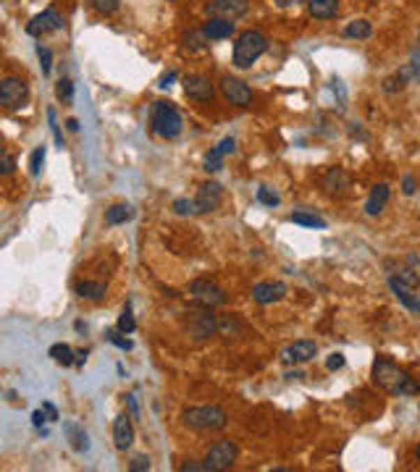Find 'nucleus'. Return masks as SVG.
Masks as SVG:
<instances>
[{
  "label": "nucleus",
  "instance_id": "de8ad7c7",
  "mask_svg": "<svg viewBox=\"0 0 420 472\" xmlns=\"http://www.w3.org/2000/svg\"><path fill=\"white\" fill-rule=\"evenodd\" d=\"M47 417H45V412L42 409H37V412H32V423H34V427H42V423H45Z\"/></svg>",
  "mask_w": 420,
  "mask_h": 472
},
{
  "label": "nucleus",
  "instance_id": "c9c22d12",
  "mask_svg": "<svg viewBox=\"0 0 420 472\" xmlns=\"http://www.w3.org/2000/svg\"><path fill=\"white\" fill-rule=\"evenodd\" d=\"M37 56H40V63H42V74H50V66H53V53H50V47L37 45Z\"/></svg>",
  "mask_w": 420,
  "mask_h": 472
},
{
  "label": "nucleus",
  "instance_id": "e433bc0d",
  "mask_svg": "<svg viewBox=\"0 0 420 472\" xmlns=\"http://www.w3.org/2000/svg\"><path fill=\"white\" fill-rule=\"evenodd\" d=\"M47 121H50V129H53V136H56V145L63 147V134H61V126H58V118H56V111H53V108L47 111Z\"/></svg>",
  "mask_w": 420,
  "mask_h": 472
},
{
  "label": "nucleus",
  "instance_id": "a18cd8bd",
  "mask_svg": "<svg viewBox=\"0 0 420 472\" xmlns=\"http://www.w3.org/2000/svg\"><path fill=\"white\" fill-rule=\"evenodd\" d=\"M182 470L184 472H210L208 470V464H200V462H187V464H182Z\"/></svg>",
  "mask_w": 420,
  "mask_h": 472
},
{
  "label": "nucleus",
  "instance_id": "4c0bfd02",
  "mask_svg": "<svg viewBox=\"0 0 420 472\" xmlns=\"http://www.w3.org/2000/svg\"><path fill=\"white\" fill-rule=\"evenodd\" d=\"M108 341H111L114 347L121 349V352H129V349H132V341H129V338H124L121 333H116V331H111V333H108Z\"/></svg>",
  "mask_w": 420,
  "mask_h": 472
},
{
  "label": "nucleus",
  "instance_id": "f8f14e48",
  "mask_svg": "<svg viewBox=\"0 0 420 472\" xmlns=\"http://www.w3.org/2000/svg\"><path fill=\"white\" fill-rule=\"evenodd\" d=\"M184 95H187L189 100H197V102H213L216 87H213L210 79L203 77V74H189V77L184 79Z\"/></svg>",
  "mask_w": 420,
  "mask_h": 472
},
{
  "label": "nucleus",
  "instance_id": "72a5a7b5",
  "mask_svg": "<svg viewBox=\"0 0 420 472\" xmlns=\"http://www.w3.org/2000/svg\"><path fill=\"white\" fill-rule=\"evenodd\" d=\"M56 92H58V100L71 102V100H74V81H71V79H61V81H58V87H56Z\"/></svg>",
  "mask_w": 420,
  "mask_h": 472
},
{
  "label": "nucleus",
  "instance_id": "bb28decb",
  "mask_svg": "<svg viewBox=\"0 0 420 472\" xmlns=\"http://www.w3.org/2000/svg\"><path fill=\"white\" fill-rule=\"evenodd\" d=\"M68 441H71V449L74 451H87L90 449V441H87V433L81 425H66Z\"/></svg>",
  "mask_w": 420,
  "mask_h": 472
},
{
  "label": "nucleus",
  "instance_id": "7c9ffc66",
  "mask_svg": "<svg viewBox=\"0 0 420 472\" xmlns=\"http://www.w3.org/2000/svg\"><path fill=\"white\" fill-rule=\"evenodd\" d=\"M394 278H397V281H402L405 286H410V289H418V286H420V276L412 268H399Z\"/></svg>",
  "mask_w": 420,
  "mask_h": 472
},
{
  "label": "nucleus",
  "instance_id": "393cba45",
  "mask_svg": "<svg viewBox=\"0 0 420 472\" xmlns=\"http://www.w3.org/2000/svg\"><path fill=\"white\" fill-rule=\"evenodd\" d=\"M208 37H205L203 29H192V32L184 34V47L187 50H192V53H203V50H208Z\"/></svg>",
  "mask_w": 420,
  "mask_h": 472
},
{
  "label": "nucleus",
  "instance_id": "39448f33",
  "mask_svg": "<svg viewBox=\"0 0 420 472\" xmlns=\"http://www.w3.org/2000/svg\"><path fill=\"white\" fill-rule=\"evenodd\" d=\"M237 457H239L237 443L228 439H221L208 449V454H205V464H208V470L210 472H226L234 467Z\"/></svg>",
  "mask_w": 420,
  "mask_h": 472
},
{
  "label": "nucleus",
  "instance_id": "aec40b11",
  "mask_svg": "<svg viewBox=\"0 0 420 472\" xmlns=\"http://www.w3.org/2000/svg\"><path fill=\"white\" fill-rule=\"evenodd\" d=\"M389 286H391V292H394V297H397L399 302L405 304L407 310H412V313H420V297H415L410 286H405L402 281H397L394 276L389 278Z\"/></svg>",
  "mask_w": 420,
  "mask_h": 472
},
{
  "label": "nucleus",
  "instance_id": "f03ea898",
  "mask_svg": "<svg viewBox=\"0 0 420 472\" xmlns=\"http://www.w3.org/2000/svg\"><path fill=\"white\" fill-rule=\"evenodd\" d=\"M150 129L153 134L160 139H176L184 129V118L179 108L169 100H158L153 102V111H150Z\"/></svg>",
  "mask_w": 420,
  "mask_h": 472
},
{
  "label": "nucleus",
  "instance_id": "5701e85b",
  "mask_svg": "<svg viewBox=\"0 0 420 472\" xmlns=\"http://www.w3.org/2000/svg\"><path fill=\"white\" fill-rule=\"evenodd\" d=\"M105 292H108V286L102 281L77 283V294H79L81 299H87V302H100V299H105Z\"/></svg>",
  "mask_w": 420,
  "mask_h": 472
},
{
  "label": "nucleus",
  "instance_id": "58836bf2",
  "mask_svg": "<svg viewBox=\"0 0 420 472\" xmlns=\"http://www.w3.org/2000/svg\"><path fill=\"white\" fill-rule=\"evenodd\" d=\"M13 171V157L0 147V176H6V173H11Z\"/></svg>",
  "mask_w": 420,
  "mask_h": 472
},
{
  "label": "nucleus",
  "instance_id": "412c9836",
  "mask_svg": "<svg viewBox=\"0 0 420 472\" xmlns=\"http://www.w3.org/2000/svg\"><path fill=\"white\" fill-rule=\"evenodd\" d=\"M203 32L208 40H228L234 34V22H226V19H210V22L203 26Z\"/></svg>",
  "mask_w": 420,
  "mask_h": 472
},
{
  "label": "nucleus",
  "instance_id": "8fccbe9b",
  "mask_svg": "<svg viewBox=\"0 0 420 472\" xmlns=\"http://www.w3.org/2000/svg\"><path fill=\"white\" fill-rule=\"evenodd\" d=\"M297 3H302V0H276V6H279V8H292V6H297Z\"/></svg>",
  "mask_w": 420,
  "mask_h": 472
},
{
  "label": "nucleus",
  "instance_id": "473e14b6",
  "mask_svg": "<svg viewBox=\"0 0 420 472\" xmlns=\"http://www.w3.org/2000/svg\"><path fill=\"white\" fill-rule=\"evenodd\" d=\"M234 150H237V142H234L231 136H226V139H221V142H218V147H213V150H210L208 155L221 157V160H224V157H226L228 152H234Z\"/></svg>",
  "mask_w": 420,
  "mask_h": 472
},
{
  "label": "nucleus",
  "instance_id": "9d476101",
  "mask_svg": "<svg viewBox=\"0 0 420 472\" xmlns=\"http://www.w3.org/2000/svg\"><path fill=\"white\" fill-rule=\"evenodd\" d=\"M205 11L210 13L213 19H226V22H237L242 16H247L250 3L247 0H210L205 6Z\"/></svg>",
  "mask_w": 420,
  "mask_h": 472
},
{
  "label": "nucleus",
  "instance_id": "3c124183",
  "mask_svg": "<svg viewBox=\"0 0 420 472\" xmlns=\"http://www.w3.org/2000/svg\"><path fill=\"white\" fill-rule=\"evenodd\" d=\"M84 362H87V352L81 349V352H77V354H74V365H84Z\"/></svg>",
  "mask_w": 420,
  "mask_h": 472
},
{
  "label": "nucleus",
  "instance_id": "49530a36",
  "mask_svg": "<svg viewBox=\"0 0 420 472\" xmlns=\"http://www.w3.org/2000/svg\"><path fill=\"white\" fill-rule=\"evenodd\" d=\"M402 187H405L402 191H405L407 197H410V194H415V179H412V176H405V181H402Z\"/></svg>",
  "mask_w": 420,
  "mask_h": 472
},
{
  "label": "nucleus",
  "instance_id": "ddd939ff",
  "mask_svg": "<svg viewBox=\"0 0 420 472\" xmlns=\"http://www.w3.org/2000/svg\"><path fill=\"white\" fill-rule=\"evenodd\" d=\"M58 29H63V16L56 8H45V11L37 13L32 22L26 24V32L32 34V37H42V34L58 32Z\"/></svg>",
  "mask_w": 420,
  "mask_h": 472
},
{
  "label": "nucleus",
  "instance_id": "13d9d810",
  "mask_svg": "<svg viewBox=\"0 0 420 472\" xmlns=\"http://www.w3.org/2000/svg\"><path fill=\"white\" fill-rule=\"evenodd\" d=\"M171 3H173V0H171Z\"/></svg>",
  "mask_w": 420,
  "mask_h": 472
},
{
  "label": "nucleus",
  "instance_id": "9b49d317",
  "mask_svg": "<svg viewBox=\"0 0 420 472\" xmlns=\"http://www.w3.org/2000/svg\"><path fill=\"white\" fill-rule=\"evenodd\" d=\"M224 203V187L218 181H205L194 197V213H213Z\"/></svg>",
  "mask_w": 420,
  "mask_h": 472
},
{
  "label": "nucleus",
  "instance_id": "09e8293b",
  "mask_svg": "<svg viewBox=\"0 0 420 472\" xmlns=\"http://www.w3.org/2000/svg\"><path fill=\"white\" fill-rule=\"evenodd\" d=\"M42 409H45L47 420H58V409H56L53 404H50V402H45V404H42Z\"/></svg>",
  "mask_w": 420,
  "mask_h": 472
},
{
  "label": "nucleus",
  "instance_id": "0eeeda50",
  "mask_svg": "<svg viewBox=\"0 0 420 472\" xmlns=\"http://www.w3.org/2000/svg\"><path fill=\"white\" fill-rule=\"evenodd\" d=\"M26 100H29V87H26L24 79L19 77L0 79V105H3V108L16 111V108H22Z\"/></svg>",
  "mask_w": 420,
  "mask_h": 472
},
{
  "label": "nucleus",
  "instance_id": "6ab92c4d",
  "mask_svg": "<svg viewBox=\"0 0 420 472\" xmlns=\"http://www.w3.org/2000/svg\"><path fill=\"white\" fill-rule=\"evenodd\" d=\"M307 13L313 19L329 22L339 13V0H307Z\"/></svg>",
  "mask_w": 420,
  "mask_h": 472
},
{
  "label": "nucleus",
  "instance_id": "37998d69",
  "mask_svg": "<svg viewBox=\"0 0 420 472\" xmlns=\"http://www.w3.org/2000/svg\"><path fill=\"white\" fill-rule=\"evenodd\" d=\"M129 470H132V472H148L150 470V459H148V457H137V459L129 464Z\"/></svg>",
  "mask_w": 420,
  "mask_h": 472
},
{
  "label": "nucleus",
  "instance_id": "c03bdc74",
  "mask_svg": "<svg viewBox=\"0 0 420 472\" xmlns=\"http://www.w3.org/2000/svg\"><path fill=\"white\" fill-rule=\"evenodd\" d=\"M173 81H176V71H166V74L158 79V87H160V90H169Z\"/></svg>",
  "mask_w": 420,
  "mask_h": 472
},
{
  "label": "nucleus",
  "instance_id": "2eb2a0df",
  "mask_svg": "<svg viewBox=\"0 0 420 472\" xmlns=\"http://www.w3.org/2000/svg\"><path fill=\"white\" fill-rule=\"evenodd\" d=\"M286 283L284 281H260L255 289H252V299L258 304H273V302H281L286 297Z\"/></svg>",
  "mask_w": 420,
  "mask_h": 472
},
{
  "label": "nucleus",
  "instance_id": "a211bd4d",
  "mask_svg": "<svg viewBox=\"0 0 420 472\" xmlns=\"http://www.w3.org/2000/svg\"><path fill=\"white\" fill-rule=\"evenodd\" d=\"M389 197H391V189H389V184H375L373 189H371V197L365 200V213L368 215H378L384 207H387Z\"/></svg>",
  "mask_w": 420,
  "mask_h": 472
},
{
  "label": "nucleus",
  "instance_id": "dca6fc26",
  "mask_svg": "<svg viewBox=\"0 0 420 472\" xmlns=\"http://www.w3.org/2000/svg\"><path fill=\"white\" fill-rule=\"evenodd\" d=\"M114 443L118 451H126L134 443V425H132V417L129 415H118L114 423Z\"/></svg>",
  "mask_w": 420,
  "mask_h": 472
},
{
  "label": "nucleus",
  "instance_id": "b1692460",
  "mask_svg": "<svg viewBox=\"0 0 420 472\" xmlns=\"http://www.w3.org/2000/svg\"><path fill=\"white\" fill-rule=\"evenodd\" d=\"M371 34H373V26L365 19H355L344 26V37H350V40H368Z\"/></svg>",
  "mask_w": 420,
  "mask_h": 472
},
{
  "label": "nucleus",
  "instance_id": "cd10ccee",
  "mask_svg": "<svg viewBox=\"0 0 420 472\" xmlns=\"http://www.w3.org/2000/svg\"><path fill=\"white\" fill-rule=\"evenodd\" d=\"M289 221H292V223H300V226H307V228H326V221H323L320 215L302 213V210H297V213L289 215Z\"/></svg>",
  "mask_w": 420,
  "mask_h": 472
},
{
  "label": "nucleus",
  "instance_id": "6e6d98bb",
  "mask_svg": "<svg viewBox=\"0 0 420 472\" xmlns=\"http://www.w3.org/2000/svg\"><path fill=\"white\" fill-rule=\"evenodd\" d=\"M412 68H415V77H420V58L415 61V63H412Z\"/></svg>",
  "mask_w": 420,
  "mask_h": 472
},
{
  "label": "nucleus",
  "instance_id": "a19ab883",
  "mask_svg": "<svg viewBox=\"0 0 420 472\" xmlns=\"http://www.w3.org/2000/svg\"><path fill=\"white\" fill-rule=\"evenodd\" d=\"M173 210H176V213L179 215H187V213H194V200H176V203H173Z\"/></svg>",
  "mask_w": 420,
  "mask_h": 472
},
{
  "label": "nucleus",
  "instance_id": "4468645a",
  "mask_svg": "<svg viewBox=\"0 0 420 472\" xmlns=\"http://www.w3.org/2000/svg\"><path fill=\"white\" fill-rule=\"evenodd\" d=\"M318 354V344L310 341V338H302V341H295L281 352V362L284 365H302V362H310Z\"/></svg>",
  "mask_w": 420,
  "mask_h": 472
},
{
  "label": "nucleus",
  "instance_id": "423d86ee",
  "mask_svg": "<svg viewBox=\"0 0 420 472\" xmlns=\"http://www.w3.org/2000/svg\"><path fill=\"white\" fill-rule=\"evenodd\" d=\"M189 294H192L194 304H200V307H221V304L228 302L226 292L216 286V283L210 281V278H197V281L189 283Z\"/></svg>",
  "mask_w": 420,
  "mask_h": 472
},
{
  "label": "nucleus",
  "instance_id": "a878e982",
  "mask_svg": "<svg viewBox=\"0 0 420 472\" xmlns=\"http://www.w3.org/2000/svg\"><path fill=\"white\" fill-rule=\"evenodd\" d=\"M47 354H50V357H53L58 365H63V368H71V365H74V354H77V352L68 347V344H53Z\"/></svg>",
  "mask_w": 420,
  "mask_h": 472
},
{
  "label": "nucleus",
  "instance_id": "c756f323",
  "mask_svg": "<svg viewBox=\"0 0 420 472\" xmlns=\"http://www.w3.org/2000/svg\"><path fill=\"white\" fill-rule=\"evenodd\" d=\"M134 328H137L134 315H132V307L126 304L124 313L118 315V331H121V333H134Z\"/></svg>",
  "mask_w": 420,
  "mask_h": 472
},
{
  "label": "nucleus",
  "instance_id": "20e7f679",
  "mask_svg": "<svg viewBox=\"0 0 420 472\" xmlns=\"http://www.w3.org/2000/svg\"><path fill=\"white\" fill-rule=\"evenodd\" d=\"M182 420L187 427H192L197 433H218L228 425L226 409L210 404V407H189L182 412Z\"/></svg>",
  "mask_w": 420,
  "mask_h": 472
},
{
  "label": "nucleus",
  "instance_id": "7ed1b4c3",
  "mask_svg": "<svg viewBox=\"0 0 420 472\" xmlns=\"http://www.w3.org/2000/svg\"><path fill=\"white\" fill-rule=\"evenodd\" d=\"M268 53V37L260 29H244L234 42V66L250 68Z\"/></svg>",
  "mask_w": 420,
  "mask_h": 472
},
{
  "label": "nucleus",
  "instance_id": "4d7b16f0",
  "mask_svg": "<svg viewBox=\"0 0 420 472\" xmlns=\"http://www.w3.org/2000/svg\"><path fill=\"white\" fill-rule=\"evenodd\" d=\"M415 459L420 462V446H418V449H415Z\"/></svg>",
  "mask_w": 420,
  "mask_h": 472
},
{
  "label": "nucleus",
  "instance_id": "603ef678",
  "mask_svg": "<svg viewBox=\"0 0 420 472\" xmlns=\"http://www.w3.org/2000/svg\"><path fill=\"white\" fill-rule=\"evenodd\" d=\"M126 402H129V407H132V415H139V409H137V402H134V396H132V393H129V396H126Z\"/></svg>",
  "mask_w": 420,
  "mask_h": 472
},
{
  "label": "nucleus",
  "instance_id": "f704fd0d",
  "mask_svg": "<svg viewBox=\"0 0 420 472\" xmlns=\"http://www.w3.org/2000/svg\"><path fill=\"white\" fill-rule=\"evenodd\" d=\"M92 6H95V11L102 13V16H111V13L118 11L121 0H92Z\"/></svg>",
  "mask_w": 420,
  "mask_h": 472
},
{
  "label": "nucleus",
  "instance_id": "c85d7f7f",
  "mask_svg": "<svg viewBox=\"0 0 420 472\" xmlns=\"http://www.w3.org/2000/svg\"><path fill=\"white\" fill-rule=\"evenodd\" d=\"M258 203L265 205V207H279V205H281V197H279L271 187H260V189H258Z\"/></svg>",
  "mask_w": 420,
  "mask_h": 472
},
{
  "label": "nucleus",
  "instance_id": "1a4fd4ad",
  "mask_svg": "<svg viewBox=\"0 0 420 472\" xmlns=\"http://www.w3.org/2000/svg\"><path fill=\"white\" fill-rule=\"evenodd\" d=\"M221 95L228 105H237V108H247L252 102V90L237 77H224L221 79Z\"/></svg>",
  "mask_w": 420,
  "mask_h": 472
},
{
  "label": "nucleus",
  "instance_id": "5fc2aeb1",
  "mask_svg": "<svg viewBox=\"0 0 420 472\" xmlns=\"http://www.w3.org/2000/svg\"><path fill=\"white\" fill-rule=\"evenodd\" d=\"M66 126L71 129V132H79V121H77V118H68Z\"/></svg>",
  "mask_w": 420,
  "mask_h": 472
},
{
  "label": "nucleus",
  "instance_id": "f3484780",
  "mask_svg": "<svg viewBox=\"0 0 420 472\" xmlns=\"http://www.w3.org/2000/svg\"><path fill=\"white\" fill-rule=\"evenodd\" d=\"M350 187H352V179L344 168H329V173L323 176L326 194H344V191H350Z\"/></svg>",
  "mask_w": 420,
  "mask_h": 472
},
{
  "label": "nucleus",
  "instance_id": "f257e3e1",
  "mask_svg": "<svg viewBox=\"0 0 420 472\" xmlns=\"http://www.w3.org/2000/svg\"><path fill=\"white\" fill-rule=\"evenodd\" d=\"M371 378L381 391L391 393V396H415V393H420V383L389 357H378L373 362Z\"/></svg>",
  "mask_w": 420,
  "mask_h": 472
},
{
  "label": "nucleus",
  "instance_id": "79ce46f5",
  "mask_svg": "<svg viewBox=\"0 0 420 472\" xmlns=\"http://www.w3.org/2000/svg\"><path fill=\"white\" fill-rule=\"evenodd\" d=\"M224 168V163H221V157H213V155H208L205 157V171L208 173H218V171Z\"/></svg>",
  "mask_w": 420,
  "mask_h": 472
},
{
  "label": "nucleus",
  "instance_id": "ea45409f",
  "mask_svg": "<svg viewBox=\"0 0 420 472\" xmlns=\"http://www.w3.org/2000/svg\"><path fill=\"white\" fill-rule=\"evenodd\" d=\"M344 354H341V352H334V354H329V360H326V368H329V370H341V368H344Z\"/></svg>",
  "mask_w": 420,
  "mask_h": 472
},
{
  "label": "nucleus",
  "instance_id": "6e6552de",
  "mask_svg": "<svg viewBox=\"0 0 420 472\" xmlns=\"http://www.w3.org/2000/svg\"><path fill=\"white\" fill-rule=\"evenodd\" d=\"M187 331H189V336L197 338V341L213 336V333L218 331V317L213 315V307H203L200 313L189 315V320H187Z\"/></svg>",
  "mask_w": 420,
  "mask_h": 472
},
{
  "label": "nucleus",
  "instance_id": "2f4dec72",
  "mask_svg": "<svg viewBox=\"0 0 420 472\" xmlns=\"http://www.w3.org/2000/svg\"><path fill=\"white\" fill-rule=\"evenodd\" d=\"M42 166H45V147H37L29 157V173L32 176H40L42 173Z\"/></svg>",
  "mask_w": 420,
  "mask_h": 472
},
{
  "label": "nucleus",
  "instance_id": "4be33fe9",
  "mask_svg": "<svg viewBox=\"0 0 420 472\" xmlns=\"http://www.w3.org/2000/svg\"><path fill=\"white\" fill-rule=\"evenodd\" d=\"M132 218H134V207L126 203H116L105 210V223L108 226H121L126 221H132Z\"/></svg>",
  "mask_w": 420,
  "mask_h": 472
},
{
  "label": "nucleus",
  "instance_id": "864d4df0",
  "mask_svg": "<svg viewBox=\"0 0 420 472\" xmlns=\"http://www.w3.org/2000/svg\"><path fill=\"white\" fill-rule=\"evenodd\" d=\"M300 378H305L302 372L300 370H295V372H286V381H300Z\"/></svg>",
  "mask_w": 420,
  "mask_h": 472
}]
</instances>
